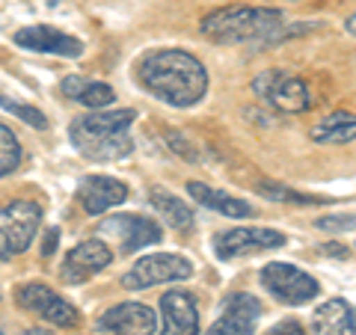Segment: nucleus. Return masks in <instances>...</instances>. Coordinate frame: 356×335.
Returning a JSON list of instances; mask_svg holds the SVG:
<instances>
[{
	"mask_svg": "<svg viewBox=\"0 0 356 335\" xmlns=\"http://www.w3.org/2000/svg\"><path fill=\"white\" fill-rule=\"evenodd\" d=\"M98 238L113 240L119 252H137L143 247H152V243L163 240V229L161 222H154L146 214H113L98 222Z\"/></svg>",
	"mask_w": 356,
	"mask_h": 335,
	"instance_id": "obj_8",
	"label": "nucleus"
},
{
	"mask_svg": "<svg viewBox=\"0 0 356 335\" xmlns=\"http://www.w3.org/2000/svg\"><path fill=\"white\" fill-rule=\"evenodd\" d=\"M137 81L149 95L170 107H193L208 92V72L193 54L181 48H161L137 63Z\"/></svg>",
	"mask_w": 356,
	"mask_h": 335,
	"instance_id": "obj_1",
	"label": "nucleus"
},
{
	"mask_svg": "<svg viewBox=\"0 0 356 335\" xmlns=\"http://www.w3.org/2000/svg\"><path fill=\"white\" fill-rule=\"evenodd\" d=\"M252 92L267 101L280 113H306L315 104L312 89L303 77H297L285 69H267L252 81Z\"/></svg>",
	"mask_w": 356,
	"mask_h": 335,
	"instance_id": "obj_5",
	"label": "nucleus"
},
{
	"mask_svg": "<svg viewBox=\"0 0 356 335\" xmlns=\"http://www.w3.org/2000/svg\"><path fill=\"white\" fill-rule=\"evenodd\" d=\"M261 285L273 300L285 306H306L321 294V285L315 276L300 270L294 264L285 261H270L261 267Z\"/></svg>",
	"mask_w": 356,
	"mask_h": 335,
	"instance_id": "obj_6",
	"label": "nucleus"
},
{
	"mask_svg": "<svg viewBox=\"0 0 356 335\" xmlns=\"http://www.w3.org/2000/svg\"><path fill=\"white\" fill-rule=\"evenodd\" d=\"M161 335H199L196 300L187 291H166L161 297Z\"/></svg>",
	"mask_w": 356,
	"mask_h": 335,
	"instance_id": "obj_16",
	"label": "nucleus"
},
{
	"mask_svg": "<svg viewBox=\"0 0 356 335\" xmlns=\"http://www.w3.org/2000/svg\"><path fill=\"white\" fill-rule=\"evenodd\" d=\"M261 311L264 309L259 303V297H252L247 291H235L222 300L220 318L211 323V329L205 335H252Z\"/></svg>",
	"mask_w": 356,
	"mask_h": 335,
	"instance_id": "obj_12",
	"label": "nucleus"
},
{
	"mask_svg": "<svg viewBox=\"0 0 356 335\" xmlns=\"http://www.w3.org/2000/svg\"><path fill=\"white\" fill-rule=\"evenodd\" d=\"M315 335H356V311L344 300H327L312 315Z\"/></svg>",
	"mask_w": 356,
	"mask_h": 335,
	"instance_id": "obj_18",
	"label": "nucleus"
},
{
	"mask_svg": "<svg viewBox=\"0 0 356 335\" xmlns=\"http://www.w3.org/2000/svg\"><path fill=\"white\" fill-rule=\"evenodd\" d=\"M63 95L65 98H72V101L77 104H83L89 110H104L116 101V92L110 89L107 83H98V81H86V77L81 74H69V77H63Z\"/></svg>",
	"mask_w": 356,
	"mask_h": 335,
	"instance_id": "obj_19",
	"label": "nucleus"
},
{
	"mask_svg": "<svg viewBox=\"0 0 356 335\" xmlns=\"http://www.w3.org/2000/svg\"><path fill=\"white\" fill-rule=\"evenodd\" d=\"M149 202L154 208V214H161V220L166 222V226H172L175 231H184L193 226V208L181 202L175 193H170V190L163 187H152L149 190Z\"/></svg>",
	"mask_w": 356,
	"mask_h": 335,
	"instance_id": "obj_21",
	"label": "nucleus"
},
{
	"mask_svg": "<svg viewBox=\"0 0 356 335\" xmlns=\"http://www.w3.org/2000/svg\"><path fill=\"white\" fill-rule=\"evenodd\" d=\"M191 276H193V264L184 255L154 252V255H143L140 261H134L131 270L122 276V288H128V291H146V288L163 285V282H184Z\"/></svg>",
	"mask_w": 356,
	"mask_h": 335,
	"instance_id": "obj_7",
	"label": "nucleus"
},
{
	"mask_svg": "<svg viewBox=\"0 0 356 335\" xmlns=\"http://www.w3.org/2000/svg\"><path fill=\"white\" fill-rule=\"evenodd\" d=\"M259 193L264 199H273V202H288V205H318V202H330L324 196H306V193H297L291 187H282V184H259Z\"/></svg>",
	"mask_w": 356,
	"mask_h": 335,
	"instance_id": "obj_22",
	"label": "nucleus"
},
{
	"mask_svg": "<svg viewBox=\"0 0 356 335\" xmlns=\"http://www.w3.org/2000/svg\"><path fill=\"white\" fill-rule=\"evenodd\" d=\"M0 107L9 110L13 116H18L30 128H39V131L48 128V119H44V113H42V110H36V107H30V104H21V101H13V98L0 95Z\"/></svg>",
	"mask_w": 356,
	"mask_h": 335,
	"instance_id": "obj_24",
	"label": "nucleus"
},
{
	"mask_svg": "<svg viewBox=\"0 0 356 335\" xmlns=\"http://www.w3.org/2000/svg\"><path fill=\"white\" fill-rule=\"evenodd\" d=\"M39 226L42 208L30 199H15V202L0 205V261L27 252L30 243L36 240Z\"/></svg>",
	"mask_w": 356,
	"mask_h": 335,
	"instance_id": "obj_4",
	"label": "nucleus"
},
{
	"mask_svg": "<svg viewBox=\"0 0 356 335\" xmlns=\"http://www.w3.org/2000/svg\"><path fill=\"white\" fill-rule=\"evenodd\" d=\"M21 335H57V332H51V329H42V327H33V329H24Z\"/></svg>",
	"mask_w": 356,
	"mask_h": 335,
	"instance_id": "obj_29",
	"label": "nucleus"
},
{
	"mask_svg": "<svg viewBox=\"0 0 356 335\" xmlns=\"http://www.w3.org/2000/svg\"><path fill=\"white\" fill-rule=\"evenodd\" d=\"M110 261H113V250L107 247V240L89 238L65 252L63 267H60V279L65 285H83L95 273H102Z\"/></svg>",
	"mask_w": 356,
	"mask_h": 335,
	"instance_id": "obj_11",
	"label": "nucleus"
},
{
	"mask_svg": "<svg viewBox=\"0 0 356 335\" xmlns=\"http://www.w3.org/2000/svg\"><path fill=\"white\" fill-rule=\"evenodd\" d=\"M0 335H3V332H0Z\"/></svg>",
	"mask_w": 356,
	"mask_h": 335,
	"instance_id": "obj_31",
	"label": "nucleus"
},
{
	"mask_svg": "<svg viewBox=\"0 0 356 335\" xmlns=\"http://www.w3.org/2000/svg\"><path fill=\"white\" fill-rule=\"evenodd\" d=\"M21 166V142L6 125H0V178Z\"/></svg>",
	"mask_w": 356,
	"mask_h": 335,
	"instance_id": "obj_23",
	"label": "nucleus"
},
{
	"mask_svg": "<svg viewBox=\"0 0 356 335\" xmlns=\"http://www.w3.org/2000/svg\"><path fill=\"white\" fill-rule=\"evenodd\" d=\"M77 199L86 214H104L107 208H116L128 199V184L119 181L113 175H86L81 187H77Z\"/></svg>",
	"mask_w": 356,
	"mask_h": 335,
	"instance_id": "obj_14",
	"label": "nucleus"
},
{
	"mask_svg": "<svg viewBox=\"0 0 356 335\" xmlns=\"http://www.w3.org/2000/svg\"><path fill=\"white\" fill-rule=\"evenodd\" d=\"M187 193H191L193 202H199L202 208L217 211V214L232 217V220H247V217L255 214L250 202H243V199H238V196H229L226 190L208 187L202 181H187Z\"/></svg>",
	"mask_w": 356,
	"mask_h": 335,
	"instance_id": "obj_17",
	"label": "nucleus"
},
{
	"mask_svg": "<svg viewBox=\"0 0 356 335\" xmlns=\"http://www.w3.org/2000/svg\"><path fill=\"white\" fill-rule=\"evenodd\" d=\"M344 30H348V33H353V36H356V13H353L348 21H344Z\"/></svg>",
	"mask_w": 356,
	"mask_h": 335,
	"instance_id": "obj_30",
	"label": "nucleus"
},
{
	"mask_svg": "<svg viewBox=\"0 0 356 335\" xmlns=\"http://www.w3.org/2000/svg\"><path fill=\"white\" fill-rule=\"evenodd\" d=\"M315 24L288 27L282 24V13L270 6H220L199 21V33L217 44H252V48H267L280 44L291 36L312 30Z\"/></svg>",
	"mask_w": 356,
	"mask_h": 335,
	"instance_id": "obj_2",
	"label": "nucleus"
},
{
	"mask_svg": "<svg viewBox=\"0 0 356 335\" xmlns=\"http://www.w3.org/2000/svg\"><path fill=\"white\" fill-rule=\"evenodd\" d=\"M267 335H306V332H303V327H300L297 320L288 318V320H280V323H276V327L267 332Z\"/></svg>",
	"mask_w": 356,
	"mask_h": 335,
	"instance_id": "obj_26",
	"label": "nucleus"
},
{
	"mask_svg": "<svg viewBox=\"0 0 356 335\" xmlns=\"http://www.w3.org/2000/svg\"><path fill=\"white\" fill-rule=\"evenodd\" d=\"M312 142L318 146H344V142L356 140V113H330L321 119L309 131Z\"/></svg>",
	"mask_w": 356,
	"mask_h": 335,
	"instance_id": "obj_20",
	"label": "nucleus"
},
{
	"mask_svg": "<svg viewBox=\"0 0 356 335\" xmlns=\"http://www.w3.org/2000/svg\"><path fill=\"white\" fill-rule=\"evenodd\" d=\"M137 113L134 110H95L72 122L69 137L72 146L83 154L86 161H122L134 152L131 125Z\"/></svg>",
	"mask_w": 356,
	"mask_h": 335,
	"instance_id": "obj_3",
	"label": "nucleus"
},
{
	"mask_svg": "<svg viewBox=\"0 0 356 335\" xmlns=\"http://www.w3.org/2000/svg\"><path fill=\"white\" fill-rule=\"evenodd\" d=\"M57 240H60V229H48V234H44V243H42V255H54Z\"/></svg>",
	"mask_w": 356,
	"mask_h": 335,
	"instance_id": "obj_27",
	"label": "nucleus"
},
{
	"mask_svg": "<svg viewBox=\"0 0 356 335\" xmlns=\"http://www.w3.org/2000/svg\"><path fill=\"white\" fill-rule=\"evenodd\" d=\"M315 229L327 231V234H341V231H353L356 229V214H327L315 220Z\"/></svg>",
	"mask_w": 356,
	"mask_h": 335,
	"instance_id": "obj_25",
	"label": "nucleus"
},
{
	"mask_svg": "<svg viewBox=\"0 0 356 335\" xmlns=\"http://www.w3.org/2000/svg\"><path fill=\"white\" fill-rule=\"evenodd\" d=\"M98 329L113 335H154V309L143 303H119L98 318Z\"/></svg>",
	"mask_w": 356,
	"mask_h": 335,
	"instance_id": "obj_15",
	"label": "nucleus"
},
{
	"mask_svg": "<svg viewBox=\"0 0 356 335\" xmlns=\"http://www.w3.org/2000/svg\"><path fill=\"white\" fill-rule=\"evenodd\" d=\"M15 303L24 311H30V315L48 320L51 327L74 329L77 323H81L77 309L69 303V300H63L57 291H54V288L44 285V282H24L15 291Z\"/></svg>",
	"mask_w": 356,
	"mask_h": 335,
	"instance_id": "obj_9",
	"label": "nucleus"
},
{
	"mask_svg": "<svg viewBox=\"0 0 356 335\" xmlns=\"http://www.w3.org/2000/svg\"><path fill=\"white\" fill-rule=\"evenodd\" d=\"M280 247H285V234L276 229H261V226L232 229L214 238V252L222 261L243 259V255L264 252V250H280Z\"/></svg>",
	"mask_w": 356,
	"mask_h": 335,
	"instance_id": "obj_10",
	"label": "nucleus"
},
{
	"mask_svg": "<svg viewBox=\"0 0 356 335\" xmlns=\"http://www.w3.org/2000/svg\"><path fill=\"white\" fill-rule=\"evenodd\" d=\"M15 44L24 51H36V54H54V57H65V60H77L83 54V42L77 36H69L51 24H30L21 27L15 33Z\"/></svg>",
	"mask_w": 356,
	"mask_h": 335,
	"instance_id": "obj_13",
	"label": "nucleus"
},
{
	"mask_svg": "<svg viewBox=\"0 0 356 335\" xmlns=\"http://www.w3.org/2000/svg\"><path fill=\"white\" fill-rule=\"evenodd\" d=\"M321 255H336V259H348V247H336V243H327V247H321Z\"/></svg>",
	"mask_w": 356,
	"mask_h": 335,
	"instance_id": "obj_28",
	"label": "nucleus"
}]
</instances>
